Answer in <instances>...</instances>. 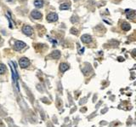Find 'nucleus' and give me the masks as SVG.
I'll return each mask as SVG.
<instances>
[{"instance_id":"f257e3e1","label":"nucleus","mask_w":136,"mask_h":127,"mask_svg":"<svg viewBox=\"0 0 136 127\" xmlns=\"http://www.w3.org/2000/svg\"><path fill=\"white\" fill-rule=\"evenodd\" d=\"M19 63H20V66H21L22 68H26V67H27L28 66H29L30 62H29V60H28L27 58H25V57H23V58H21V60H20Z\"/></svg>"},{"instance_id":"f03ea898","label":"nucleus","mask_w":136,"mask_h":127,"mask_svg":"<svg viewBox=\"0 0 136 127\" xmlns=\"http://www.w3.org/2000/svg\"><path fill=\"white\" fill-rule=\"evenodd\" d=\"M14 47H15V51H21L23 48L26 47V44H25L24 42H21V41H16V42L15 43Z\"/></svg>"},{"instance_id":"7ed1b4c3","label":"nucleus","mask_w":136,"mask_h":127,"mask_svg":"<svg viewBox=\"0 0 136 127\" xmlns=\"http://www.w3.org/2000/svg\"><path fill=\"white\" fill-rule=\"evenodd\" d=\"M58 20V15L55 13H50L47 15V21L49 22H54V21H56Z\"/></svg>"},{"instance_id":"20e7f679","label":"nucleus","mask_w":136,"mask_h":127,"mask_svg":"<svg viewBox=\"0 0 136 127\" xmlns=\"http://www.w3.org/2000/svg\"><path fill=\"white\" fill-rule=\"evenodd\" d=\"M22 31H23V33H24L26 35H27V36H30V35H32V34H33V28H32L30 26H24V27H23Z\"/></svg>"},{"instance_id":"39448f33","label":"nucleus","mask_w":136,"mask_h":127,"mask_svg":"<svg viewBox=\"0 0 136 127\" xmlns=\"http://www.w3.org/2000/svg\"><path fill=\"white\" fill-rule=\"evenodd\" d=\"M81 39L83 43H86V44H89V43H90L91 41H92V38H91V36H89V34L83 35L81 38Z\"/></svg>"},{"instance_id":"423d86ee","label":"nucleus","mask_w":136,"mask_h":127,"mask_svg":"<svg viewBox=\"0 0 136 127\" xmlns=\"http://www.w3.org/2000/svg\"><path fill=\"white\" fill-rule=\"evenodd\" d=\"M126 14L128 19H134L135 16V11L133 10H126Z\"/></svg>"},{"instance_id":"0eeeda50","label":"nucleus","mask_w":136,"mask_h":127,"mask_svg":"<svg viewBox=\"0 0 136 127\" xmlns=\"http://www.w3.org/2000/svg\"><path fill=\"white\" fill-rule=\"evenodd\" d=\"M32 16H33V18L36 19V20H39L42 18V14L40 13V12L37 11V10H33V12H32Z\"/></svg>"},{"instance_id":"6e6552de","label":"nucleus","mask_w":136,"mask_h":127,"mask_svg":"<svg viewBox=\"0 0 136 127\" xmlns=\"http://www.w3.org/2000/svg\"><path fill=\"white\" fill-rule=\"evenodd\" d=\"M51 56L53 57V58H55V59L60 58V52L59 51H53V52H52V54H51Z\"/></svg>"},{"instance_id":"1a4fd4ad","label":"nucleus","mask_w":136,"mask_h":127,"mask_svg":"<svg viewBox=\"0 0 136 127\" xmlns=\"http://www.w3.org/2000/svg\"><path fill=\"white\" fill-rule=\"evenodd\" d=\"M130 27H131L130 25L127 22H123V24H122V28H123V30H124V31H128V30L130 29Z\"/></svg>"},{"instance_id":"9d476101","label":"nucleus","mask_w":136,"mask_h":127,"mask_svg":"<svg viewBox=\"0 0 136 127\" xmlns=\"http://www.w3.org/2000/svg\"><path fill=\"white\" fill-rule=\"evenodd\" d=\"M43 4H44L43 0H36V1L34 2V5H35L37 8H41V7H43Z\"/></svg>"},{"instance_id":"9b49d317","label":"nucleus","mask_w":136,"mask_h":127,"mask_svg":"<svg viewBox=\"0 0 136 127\" xmlns=\"http://www.w3.org/2000/svg\"><path fill=\"white\" fill-rule=\"evenodd\" d=\"M60 71H61V72H65V71H67V69L69 68V66H68L67 63H61L60 64Z\"/></svg>"},{"instance_id":"f8f14e48","label":"nucleus","mask_w":136,"mask_h":127,"mask_svg":"<svg viewBox=\"0 0 136 127\" xmlns=\"http://www.w3.org/2000/svg\"><path fill=\"white\" fill-rule=\"evenodd\" d=\"M70 8V4L69 3H62L61 5L60 6V9L61 10H68V9Z\"/></svg>"},{"instance_id":"ddd939ff","label":"nucleus","mask_w":136,"mask_h":127,"mask_svg":"<svg viewBox=\"0 0 136 127\" xmlns=\"http://www.w3.org/2000/svg\"><path fill=\"white\" fill-rule=\"evenodd\" d=\"M6 71V67L3 64H0V73H3Z\"/></svg>"}]
</instances>
